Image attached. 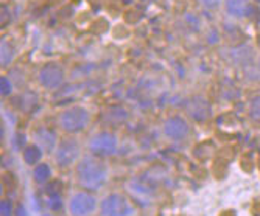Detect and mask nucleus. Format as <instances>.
Returning <instances> with one entry per match:
<instances>
[{
	"label": "nucleus",
	"instance_id": "obj_2",
	"mask_svg": "<svg viewBox=\"0 0 260 216\" xmlns=\"http://www.w3.org/2000/svg\"><path fill=\"white\" fill-rule=\"evenodd\" d=\"M90 123V114L83 106H72L59 112L58 125L67 134L83 132Z\"/></svg>",
	"mask_w": 260,
	"mask_h": 216
},
{
	"label": "nucleus",
	"instance_id": "obj_18",
	"mask_svg": "<svg viewBox=\"0 0 260 216\" xmlns=\"http://www.w3.org/2000/svg\"><path fill=\"white\" fill-rule=\"evenodd\" d=\"M14 213H16V210H14V205L11 201L4 199L2 202H0V214L2 216H13Z\"/></svg>",
	"mask_w": 260,
	"mask_h": 216
},
{
	"label": "nucleus",
	"instance_id": "obj_24",
	"mask_svg": "<svg viewBox=\"0 0 260 216\" xmlns=\"http://www.w3.org/2000/svg\"><path fill=\"white\" fill-rule=\"evenodd\" d=\"M258 70H260V56H258Z\"/></svg>",
	"mask_w": 260,
	"mask_h": 216
},
{
	"label": "nucleus",
	"instance_id": "obj_14",
	"mask_svg": "<svg viewBox=\"0 0 260 216\" xmlns=\"http://www.w3.org/2000/svg\"><path fill=\"white\" fill-rule=\"evenodd\" d=\"M52 177V168L49 163H38L35 168H33V179L36 184H45V182H49Z\"/></svg>",
	"mask_w": 260,
	"mask_h": 216
},
{
	"label": "nucleus",
	"instance_id": "obj_20",
	"mask_svg": "<svg viewBox=\"0 0 260 216\" xmlns=\"http://www.w3.org/2000/svg\"><path fill=\"white\" fill-rule=\"evenodd\" d=\"M14 143H16V147H14V148L22 150V151H23V148H25V147L28 145V143L25 141V135L20 134V132H17V134H16V137H14Z\"/></svg>",
	"mask_w": 260,
	"mask_h": 216
},
{
	"label": "nucleus",
	"instance_id": "obj_12",
	"mask_svg": "<svg viewBox=\"0 0 260 216\" xmlns=\"http://www.w3.org/2000/svg\"><path fill=\"white\" fill-rule=\"evenodd\" d=\"M42 156H44V150L38 145V143H30V145H27L22 151L23 162L30 166H36L38 163H41Z\"/></svg>",
	"mask_w": 260,
	"mask_h": 216
},
{
	"label": "nucleus",
	"instance_id": "obj_26",
	"mask_svg": "<svg viewBox=\"0 0 260 216\" xmlns=\"http://www.w3.org/2000/svg\"><path fill=\"white\" fill-rule=\"evenodd\" d=\"M42 216H52V214H42Z\"/></svg>",
	"mask_w": 260,
	"mask_h": 216
},
{
	"label": "nucleus",
	"instance_id": "obj_6",
	"mask_svg": "<svg viewBox=\"0 0 260 216\" xmlns=\"http://www.w3.org/2000/svg\"><path fill=\"white\" fill-rule=\"evenodd\" d=\"M102 216H133L134 205L122 193H111L105 196L100 202Z\"/></svg>",
	"mask_w": 260,
	"mask_h": 216
},
{
	"label": "nucleus",
	"instance_id": "obj_3",
	"mask_svg": "<svg viewBox=\"0 0 260 216\" xmlns=\"http://www.w3.org/2000/svg\"><path fill=\"white\" fill-rule=\"evenodd\" d=\"M119 150V138L114 132L100 131L87 140V151L97 157H111Z\"/></svg>",
	"mask_w": 260,
	"mask_h": 216
},
{
	"label": "nucleus",
	"instance_id": "obj_10",
	"mask_svg": "<svg viewBox=\"0 0 260 216\" xmlns=\"http://www.w3.org/2000/svg\"><path fill=\"white\" fill-rule=\"evenodd\" d=\"M35 143L44 150V153H55L56 147H58V137H56V132L53 129H49V128H39L36 132H35Z\"/></svg>",
	"mask_w": 260,
	"mask_h": 216
},
{
	"label": "nucleus",
	"instance_id": "obj_8",
	"mask_svg": "<svg viewBox=\"0 0 260 216\" xmlns=\"http://www.w3.org/2000/svg\"><path fill=\"white\" fill-rule=\"evenodd\" d=\"M162 134L167 140H170L173 143H179L190 135V125H188V122L184 117L172 115L164 122Z\"/></svg>",
	"mask_w": 260,
	"mask_h": 216
},
{
	"label": "nucleus",
	"instance_id": "obj_19",
	"mask_svg": "<svg viewBox=\"0 0 260 216\" xmlns=\"http://www.w3.org/2000/svg\"><path fill=\"white\" fill-rule=\"evenodd\" d=\"M49 207H50V210H53V211H59V210L62 208V199L59 198V195H50Z\"/></svg>",
	"mask_w": 260,
	"mask_h": 216
},
{
	"label": "nucleus",
	"instance_id": "obj_13",
	"mask_svg": "<svg viewBox=\"0 0 260 216\" xmlns=\"http://www.w3.org/2000/svg\"><path fill=\"white\" fill-rule=\"evenodd\" d=\"M254 52L249 45H239L237 49L232 50V59H235L239 65H248L251 62Z\"/></svg>",
	"mask_w": 260,
	"mask_h": 216
},
{
	"label": "nucleus",
	"instance_id": "obj_15",
	"mask_svg": "<svg viewBox=\"0 0 260 216\" xmlns=\"http://www.w3.org/2000/svg\"><path fill=\"white\" fill-rule=\"evenodd\" d=\"M248 117L254 123L260 125V95H255L254 98H251L248 104Z\"/></svg>",
	"mask_w": 260,
	"mask_h": 216
},
{
	"label": "nucleus",
	"instance_id": "obj_11",
	"mask_svg": "<svg viewBox=\"0 0 260 216\" xmlns=\"http://www.w3.org/2000/svg\"><path fill=\"white\" fill-rule=\"evenodd\" d=\"M226 13L235 19H243L249 14V7L245 0H226Z\"/></svg>",
	"mask_w": 260,
	"mask_h": 216
},
{
	"label": "nucleus",
	"instance_id": "obj_21",
	"mask_svg": "<svg viewBox=\"0 0 260 216\" xmlns=\"http://www.w3.org/2000/svg\"><path fill=\"white\" fill-rule=\"evenodd\" d=\"M185 20L188 23V27H190L192 30H198L200 28V20L195 14H185Z\"/></svg>",
	"mask_w": 260,
	"mask_h": 216
},
{
	"label": "nucleus",
	"instance_id": "obj_4",
	"mask_svg": "<svg viewBox=\"0 0 260 216\" xmlns=\"http://www.w3.org/2000/svg\"><path fill=\"white\" fill-rule=\"evenodd\" d=\"M53 156L59 168H70L81 159V143L75 137H66L59 140Z\"/></svg>",
	"mask_w": 260,
	"mask_h": 216
},
{
	"label": "nucleus",
	"instance_id": "obj_9",
	"mask_svg": "<svg viewBox=\"0 0 260 216\" xmlns=\"http://www.w3.org/2000/svg\"><path fill=\"white\" fill-rule=\"evenodd\" d=\"M185 112H187L188 117L193 120V122L203 123L212 115V106L206 98L197 95V97H193V98H190L187 101Z\"/></svg>",
	"mask_w": 260,
	"mask_h": 216
},
{
	"label": "nucleus",
	"instance_id": "obj_25",
	"mask_svg": "<svg viewBox=\"0 0 260 216\" xmlns=\"http://www.w3.org/2000/svg\"><path fill=\"white\" fill-rule=\"evenodd\" d=\"M254 2H257V4H260V0H254Z\"/></svg>",
	"mask_w": 260,
	"mask_h": 216
},
{
	"label": "nucleus",
	"instance_id": "obj_1",
	"mask_svg": "<svg viewBox=\"0 0 260 216\" xmlns=\"http://www.w3.org/2000/svg\"><path fill=\"white\" fill-rule=\"evenodd\" d=\"M108 165L102 157L89 154L81 157L80 162L77 163V182L83 190L90 191V193H95V191L102 190L108 182Z\"/></svg>",
	"mask_w": 260,
	"mask_h": 216
},
{
	"label": "nucleus",
	"instance_id": "obj_22",
	"mask_svg": "<svg viewBox=\"0 0 260 216\" xmlns=\"http://www.w3.org/2000/svg\"><path fill=\"white\" fill-rule=\"evenodd\" d=\"M200 2H201L206 8H210V10L218 8V7L221 5V0H200Z\"/></svg>",
	"mask_w": 260,
	"mask_h": 216
},
{
	"label": "nucleus",
	"instance_id": "obj_23",
	"mask_svg": "<svg viewBox=\"0 0 260 216\" xmlns=\"http://www.w3.org/2000/svg\"><path fill=\"white\" fill-rule=\"evenodd\" d=\"M16 216H25V208H23L22 205H19L16 208Z\"/></svg>",
	"mask_w": 260,
	"mask_h": 216
},
{
	"label": "nucleus",
	"instance_id": "obj_16",
	"mask_svg": "<svg viewBox=\"0 0 260 216\" xmlns=\"http://www.w3.org/2000/svg\"><path fill=\"white\" fill-rule=\"evenodd\" d=\"M14 52H13V47L8 42H2V67H8L13 61Z\"/></svg>",
	"mask_w": 260,
	"mask_h": 216
},
{
	"label": "nucleus",
	"instance_id": "obj_17",
	"mask_svg": "<svg viewBox=\"0 0 260 216\" xmlns=\"http://www.w3.org/2000/svg\"><path fill=\"white\" fill-rule=\"evenodd\" d=\"M13 89H14V86L10 81V78H7V77L0 78V93H2V97H10L13 93Z\"/></svg>",
	"mask_w": 260,
	"mask_h": 216
},
{
	"label": "nucleus",
	"instance_id": "obj_7",
	"mask_svg": "<svg viewBox=\"0 0 260 216\" xmlns=\"http://www.w3.org/2000/svg\"><path fill=\"white\" fill-rule=\"evenodd\" d=\"M64 80H66L64 68L59 64H56V62L45 64L39 70V75H38L39 84L45 90H50V92H55V90L61 89L64 86Z\"/></svg>",
	"mask_w": 260,
	"mask_h": 216
},
{
	"label": "nucleus",
	"instance_id": "obj_5",
	"mask_svg": "<svg viewBox=\"0 0 260 216\" xmlns=\"http://www.w3.org/2000/svg\"><path fill=\"white\" fill-rule=\"evenodd\" d=\"M99 208L100 204L97 198L86 190L74 193L67 202V210L70 216H92Z\"/></svg>",
	"mask_w": 260,
	"mask_h": 216
}]
</instances>
